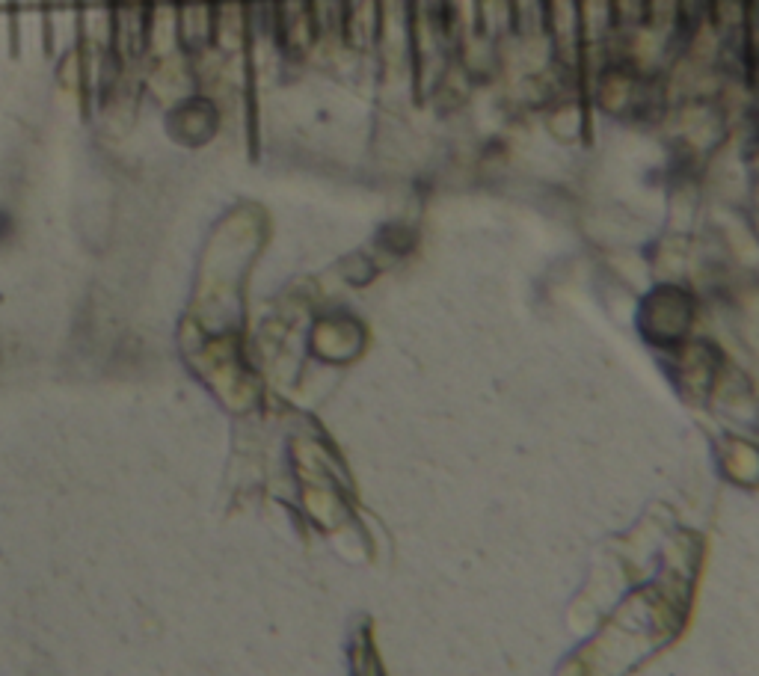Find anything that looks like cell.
Returning a JSON list of instances; mask_svg holds the SVG:
<instances>
[{"label":"cell","instance_id":"1","mask_svg":"<svg viewBox=\"0 0 759 676\" xmlns=\"http://www.w3.org/2000/svg\"><path fill=\"white\" fill-rule=\"evenodd\" d=\"M9 232H12V220H9V214H6V211H0V241H3Z\"/></svg>","mask_w":759,"mask_h":676}]
</instances>
